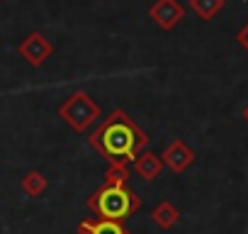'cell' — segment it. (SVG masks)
<instances>
[{"instance_id": "cell-10", "label": "cell", "mask_w": 248, "mask_h": 234, "mask_svg": "<svg viewBox=\"0 0 248 234\" xmlns=\"http://www.w3.org/2000/svg\"><path fill=\"white\" fill-rule=\"evenodd\" d=\"M190 8H192V13H195L200 20L209 22L212 17H217V15L221 13L224 0H190Z\"/></svg>"}, {"instance_id": "cell-13", "label": "cell", "mask_w": 248, "mask_h": 234, "mask_svg": "<svg viewBox=\"0 0 248 234\" xmlns=\"http://www.w3.org/2000/svg\"><path fill=\"white\" fill-rule=\"evenodd\" d=\"M236 39H238V44H241L243 49H248V25L238 32V37H236Z\"/></svg>"}, {"instance_id": "cell-14", "label": "cell", "mask_w": 248, "mask_h": 234, "mask_svg": "<svg viewBox=\"0 0 248 234\" xmlns=\"http://www.w3.org/2000/svg\"><path fill=\"white\" fill-rule=\"evenodd\" d=\"M243 120H246V122H248V105H246V107H243Z\"/></svg>"}, {"instance_id": "cell-4", "label": "cell", "mask_w": 248, "mask_h": 234, "mask_svg": "<svg viewBox=\"0 0 248 234\" xmlns=\"http://www.w3.org/2000/svg\"><path fill=\"white\" fill-rule=\"evenodd\" d=\"M51 51H54V47H51V42L42 34V32H30L22 42H20V47H17V54L30 64V66H42L49 56H51Z\"/></svg>"}, {"instance_id": "cell-11", "label": "cell", "mask_w": 248, "mask_h": 234, "mask_svg": "<svg viewBox=\"0 0 248 234\" xmlns=\"http://www.w3.org/2000/svg\"><path fill=\"white\" fill-rule=\"evenodd\" d=\"M20 188H22L30 198H39V195L49 188V181H46V176H44V173H39V171H30V173L22 178Z\"/></svg>"}, {"instance_id": "cell-1", "label": "cell", "mask_w": 248, "mask_h": 234, "mask_svg": "<svg viewBox=\"0 0 248 234\" xmlns=\"http://www.w3.org/2000/svg\"><path fill=\"white\" fill-rule=\"evenodd\" d=\"M88 142L93 149H97L112 161H127L134 159L141 147H146L149 137L129 120L124 110H114Z\"/></svg>"}, {"instance_id": "cell-3", "label": "cell", "mask_w": 248, "mask_h": 234, "mask_svg": "<svg viewBox=\"0 0 248 234\" xmlns=\"http://www.w3.org/2000/svg\"><path fill=\"white\" fill-rule=\"evenodd\" d=\"M59 115L63 117V122L76 130V132H85L90 125H95L100 120V105L85 93V90H76L71 93L61 105H59Z\"/></svg>"}, {"instance_id": "cell-2", "label": "cell", "mask_w": 248, "mask_h": 234, "mask_svg": "<svg viewBox=\"0 0 248 234\" xmlns=\"http://www.w3.org/2000/svg\"><path fill=\"white\" fill-rule=\"evenodd\" d=\"M88 207H90L95 215H100L102 219H114V222H119V219L127 217V215H132L134 210H139V207H141V200H139L132 190H127L124 185H109V183H105V185L88 200Z\"/></svg>"}, {"instance_id": "cell-12", "label": "cell", "mask_w": 248, "mask_h": 234, "mask_svg": "<svg viewBox=\"0 0 248 234\" xmlns=\"http://www.w3.org/2000/svg\"><path fill=\"white\" fill-rule=\"evenodd\" d=\"M129 178V171L124 166V161H114L109 168H107V183L109 185H124Z\"/></svg>"}, {"instance_id": "cell-9", "label": "cell", "mask_w": 248, "mask_h": 234, "mask_svg": "<svg viewBox=\"0 0 248 234\" xmlns=\"http://www.w3.org/2000/svg\"><path fill=\"white\" fill-rule=\"evenodd\" d=\"M151 219H154L158 227H163V229H170V227H175V224H178V219H180V212H178V207H175L173 202L163 200V202H158V205H156V210L151 212Z\"/></svg>"}, {"instance_id": "cell-8", "label": "cell", "mask_w": 248, "mask_h": 234, "mask_svg": "<svg viewBox=\"0 0 248 234\" xmlns=\"http://www.w3.org/2000/svg\"><path fill=\"white\" fill-rule=\"evenodd\" d=\"M80 234H129L119 222L114 219H100V222H93V219H85L80 222Z\"/></svg>"}, {"instance_id": "cell-5", "label": "cell", "mask_w": 248, "mask_h": 234, "mask_svg": "<svg viewBox=\"0 0 248 234\" xmlns=\"http://www.w3.org/2000/svg\"><path fill=\"white\" fill-rule=\"evenodd\" d=\"M149 15L161 30H173L183 20L185 10H183V5L178 3V0H156V3L149 8Z\"/></svg>"}, {"instance_id": "cell-6", "label": "cell", "mask_w": 248, "mask_h": 234, "mask_svg": "<svg viewBox=\"0 0 248 234\" xmlns=\"http://www.w3.org/2000/svg\"><path fill=\"white\" fill-rule=\"evenodd\" d=\"M163 164L170 168V171H175V173H183L192 161H195V151L185 144V142H180V139H175L173 144H168L166 147V151H163Z\"/></svg>"}, {"instance_id": "cell-7", "label": "cell", "mask_w": 248, "mask_h": 234, "mask_svg": "<svg viewBox=\"0 0 248 234\" xmlns=\"http://www.w3.org/2000/svg\"><path fill=\"white\" fill-rule=\"evenodd\" d=\"M163 159L161 156H156V154H151V151H144V154H139L137 156V161H134V171H137V176L139 178H144V181H154L156 176H161V171H163Z\"/></svg>"}]
</instances>
